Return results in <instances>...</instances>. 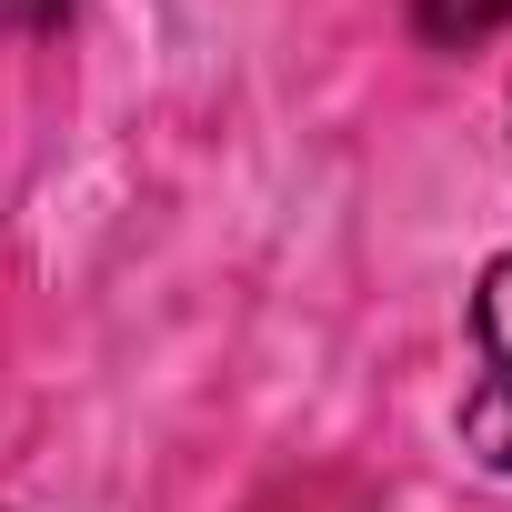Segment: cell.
I'll return each mask as SVG.
<instances>
[{"instance_id":"cell-1","label":"cell","mask_w":512,"mask_h":512,"mask_svg":"<svg viewBox=\"0 0 512 512\" xmlns=\"http://www.w3.org/2000/svg\"><path fill=\"white\" fill-rule=\"evenodd\" d=\"M472 342H482V382L462 392V452H482L492 472H512V251L472 292Z\"/></svg>"},{"instance_id":"cell-2","label":"cell","mask_w":512,"mask_h":512,"mask_svg":"<svg viewBox=\"0 0 512 512\" xmlns=\"http://www.w3.org/2000/svg\"><path fill=\"white\" fill-rule=\"evenodd\" d=\"M502 21H512V0H422V31L432 41H482Z\"/></svg>"},{"instance_id":"cell-3","label":"cell","mask_w":512,"mask_h":512,"mask_svg":"<svg viewBox=\"0 0 512 512\" xmlns=\"http://www.w3.org/2000/svg\"><path fill=\"white\" fill-rule=\"evenodd\" d=\"M262 512H362L352 492H332V482H302V492H272Z\"/></svg>"},{"instance_id":"cell-4","label":"cell","mask_w":512,"mask_h":512,"mask_svg":"<svg viewBox=\"0 0 512 512\" xmlns=\"http://www.w3.org/2000/svg\"><path fill=\"white\" fill-rule=\"evenodd\" d=\"M51 11V0H0V21H41Z\"/></svg>"}]
</instances>
